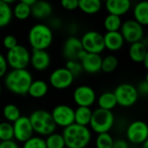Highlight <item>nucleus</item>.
<instances>
[{
  "label": "nucleus",
  "instance_id": "obj_1",
  "mask_svg": "<svg viewBox=\"0 0 148 148\" xmlns=\"http://www.w3.org/2000/svg\"><path fill=\"white\" fill-rule=\"evenodd\" d=\"M32 82V75L27 69H12L4 75V85L7 89L18 95L28 94Z\"/></svg>",
  "mask_w": 148,
  "mask_h": 148
},
{
  "label": "nucleus",
  "instance_id": "obj_2",
  "mask_svg": "<svg viewBox=\"0 0 148 148\" xmlns=\"http://www.w3.org/2000/svg\"><path fill=\"white\" fill-rule=\"evenodd\" d=\"M62 135L68 148L87 147L92 138L91 131L88 127H82L75 123L63 128Z\"/></svg>",
  "mask_w": 148,
  "mask_h": 148
},
{
  "label": "nucleus",
  "instance_id": "obj_3",
  "mask_svg": "<svg viewBox=\"0 0 148 148\" xmlns=\"http://www.w3.org/2000/svg\"><path fill=\"white\" fill-rule=\"evenodd\" d=\"M28 39L33 50H46L53 42V32L49 26L37 23L30 28Z\"/></svg>",
  "mask_w": 148,
  "mask_h": 148
},
{
  "label": "nucleus",
  "instance_id": "obj_4",
  "mask_svg": "<svg viewBox=\"0 0 148 148\" xmlns=\"http://www.w3.org/2000/svg\"><path fill=\"white\" fill-rule=\"evenodd\" d=\"M34 133L42 136H48L55 133L56 126L51 114L43 109L35 110L29 117Z\"/></svg>",
  "mask_w": 148,
  "mask_h": 148
},
{
  "label": "nucleus",
  "instance_id": "obj_5",
  "mask_svg": "<svg viewBox=\"0 0 148 148\" xmlns=\"http://www.w3.org/2000/svg\"><path fill=\"white\" fill-rule=\"evenodd\" d=\"M114 124V115L112 111L97 108L93 111L89 126L97 134L108 133Z\"/></svg>",
  "mask_w": 148,
  "mask_h": 148
},
{
  "label": "nucleus",
  "instance_id": "obj_6",
  "mask_svg": "<svg viewBox=\"0 0 148 148\" xmlns=\"http://www.w3.org/2000/svg\"><path fill=\"white\" fill-rule=\"evenodd\" d=\"M5 59L8 66L12 69H25L30 61V53L27 48L17 44L8 50Z\"/></svg>",
  "mask_w": 148,
  "mask_h": 148
},
{
  "label": "nucleus",
  "instance_id": "obj_7",
  "mask_svg": "<svg viewBox=\"0 0 148 148\" xmlns=\"http://www.w3.org/2000/svg\"><path fill=\"white\" fill-rule=\"evenodd\" d=\"M113 93L116 98L117 105L124 108L134 106L137 102L139 98L137 88L130 83L120 84Z\"/></svg>",
  "mask_w": 148,
  "mask_h": 148
},
{
  "label": "nucleus",
  "instance_id": "obj_8",
  "mask_svg": "<svg viewBox=\"0 0 148 148\" xmlns=\"http://www.w3.org/2000/svg\"><path fill=\"white\" fill-rule=\"evenodd\" d=\"M80 40L82 42V49L87 53L100 55L105 49L103 35L97 31H88L82 36Z\"/></svg>",
  "mask_w": 148,
  "mask_h": 148
},
{
  "label": "nucleus",
  "instance_id": "obj_9",
  "mask_svg": "<svg viewBox=\"0 0 148 148\" xmlns=\"http://www.w3.org/2000/svg\"><path fill=\"white\" fill-rule=\"evenodd\" d=\"M120 32L124 38V41H127L131 44L143 40V26L134 19H129L122 23Z\"/></svg>",
  "mask_w": 148,
  "mask_h": 148
},
{
  "label": "nucleus",
  "instance_id": "obj_10",
  "mask_svg": "<svg viewBox=\"0 0 148 148\" xmlns=\"http://www.w3.org/2000/svg\"><path fill=\"white\" fill-rule=\"evenodd\" d=\"M126 135L133 144L142 145L148 138V127L146 122L142 121H135L130 123L127 128Z\"/></svg>",
  "mask_w": 148,
  "mask_h": 148
},
{
  "label": "nucleus",
  "instance_id": "obj_11",
  "mask_svg": "<svg viewBox=\"0 0 148 148\" xmlns=\"http://www.w3.org/2000/svg\"><path fill=\"white\" fill-rule=\"evenodd\" d=\"M50 114L56 127L65 128L75 123V110L68 105H58Z\"/></svg>",
  "mask_w": 148,
  "mask_h": 148
},
{
  "label": "nucleus",
  "instance_id": "obj_12",
  "mask_svg": "<svg viewBox=\"0 0 148 148\" xmlns=\"http://www.w3.org/2000/svg\"><path fill=\"white\" fill-rule=\"evenodd\" d=\"M73 98L78 107L90 108L96 101V94L91 87L82 85L75 89Z\"/></svg>",
  "mask_w": 148,
  "mask_h": 148
},
{
  "label": "nucleus",
  "instance_id": "obj_13",
  "mask_svg": "<svg viewBox=\"0 0 148 148\" xmlns=\"http://www.w3.org/2000/svg\"><path fill=\"white\" fill-rule=\"evenodd\" d=\"M12 127L14 138L19 142L23 143L33 136L34 131L27 116H21L12 124Z\"/></svg>",
  "mask_w": 148,
  "mask_h": 148
},
{
  "label": "nucleus",
  "instance_id": "obj_14",
  "mask_svg": "<svg viewBox=\"0 0 148 148\" xmlns=\"http://www.w3.org/2000/svg\"><path fill=\"white\" fill-rule=\"evenodd\" d=\"M74 76L66 68L55 69L49 75V83L56 89H66L71 86Z\"/></svg>",
  "mask_w": 148,
  "mask_h": 148
},
{
  "label": "nucleus",
  "instance_id": "obj_15",
  "mask_svg": "<svg viewBox=\"0 0 148 148\" xmlns=\"http://www.w3.org/2000/svg\"><path fill=\"white\" fill-rule=\"evenodd\" d=\"M82 49L81 40L75 36H70L64 42L62 52L68 61H77V56Z\"/></svg>",
  "mask_w": 148,
  "mask_h": 148
},
{
  "label": "nucleus",
  "instance_id": "obj_16",
  "mask_svg": "<svg viewBox=\"0 0 148 148\" xmlns=\"http://www.w3.org/2000/svg\"><path fill=\"white\" fill-rule=\"evenodd\" d=\"M29 62L36 70L44 71L50 64V56L46 50H33Z\"/></svg>",
  "mask_w": 148,
  "mask_h": 148
},
{
  "label": "nucleus",
  "instance_id": "obj_17",
  "mask_svg": "<svg viewBox=\"0 0 148 148\" xmlns=\"http://www.w3.org/2000/svg\"><path fill=\"white\" fill-rule=\"evenodd\" d=\"M131 8L129 0H108L106 2V9L110 15L121 16L125 15Z\"/></svg>",
  "mask_w": 148,
  "mask_h": 148
},
{
  "label": "nucleus",
  "instance_id": "obj_18",
  "mask_svg": "<svg viewBox=\"0 0 148 148\" xmlns=\"http://www.w3.org/2000/svg\"><path fill=\"white\" fill-rule=\"evenodd\" d=\"M102 58L100 55L87 53L84 59L80 62L82 70H85L88 73L95 74L101 70Z\"/></svg>",
  "mask_w": 148,
  "mask_h": 148
},
{
  "label": "nucleus",
  "instance_id": "obj_19",
  "mask_svg": "<svg viewBox=\"0 0 148 148\" xmlns=\"http://www.w3.org/2000/svg\"><path fill=\"white\" fill-rule=\"evenodd\" d=\"M103 40L105 49H108L110 51L120 50L125 42L124 38L120 31L107 32L105 35H103Z\"/></svg>",
  "mask_w": 148,
  "mask_h": 148
},
{
  "label": "nucleus",
  "instance_id": "obj_20",
  "mask_svg": "<svg viewBox=\"0 0 148 148\" xmlns=\"http://www.w3.org/2000/svg\"><path fill=\"white\" fill-rule=\"evenodd\" d=\"M148 55L147 47L146 42L140 41L134 42L129 48V56L134 62H142Z\"/></svg>",
  "mask_w": 148,
  "mask_h": 148
},
{
  "label": "nucleus",
  "instance_id": "obj_21",
  "mask_svg": "<svg viewBox=\"0 0 148 148\" xmlns=\"http://www.w3.org/2000/svg\"><path fill=\"white\" fill-rule=\"evenodd\" d=\"M52 11V5L46 1H36V3L31 6V15L38 19L48 17L50 16Z\"/></svg>",
  "mask_w": 148,
  "mask_h": 148
},
{
  "label": "nucleus",
  "instance_id": "obj_22",
  "mask_svg": "<svg viewBox=\"0 0 148 148\" xmlns=\"http://www.w3.org/2000/svg\"><path fill=\"white\" fill-rule=\"evenodd\" d=\"M49 90V86L46 82L42 80L33 81L29 88L28 94L35 99H40L44 97Z\"/></svg>",
  "mask_w": 148,
  "mask_h": 148
},
{
  "label": "nucleus",
  "instance_id": "obj_23",
  "mask_svg": "<svg viewBox=\"0 0 148 148\" xmlns=\"http://www.w3.org/2000/svg\"><path fill=\"white\" fill-rule=\"evenodd\" d=\"M93 111L90 108L78 107L75 110V123L82 127L89 126Z\"/></svg>",
  "mask_w": 148,
  "mask_h": 148
},
{
  "label": "nucleus",
  "instance_id": "obj_24",
  "mask_svg": "<svg viewBox=\"0 0 148 148\" xmlns=\"http://www.w3.org/2000/svg\"><path fill=\"white\" fill-rule=\"evenodd\" d=\"M134 19L140 25L145 26L148 23V3L142 1L138 3L134 9Z\"/></svg>",
  "mask_w": 148,
  "mask_h": 148
},
{
  "label": "nucleus",
  "instance_id": "obj_25",
  "mask_svg": "<svg viewBox=\"0 0 148 148\" xmlns=\"http://www.w3.org/2000/svg\"><path fill=\"white\" fill-rule=\"evenodd\" d=\"M97 103H98L99 108L108 110V111H112L117 106V101L114 93L109 92V91L102 93L99 96L97 100Z\"/></svg>",
  "mask_w": 148,
  "mask_h": 148
},
{
  "label": "nucleus",
  "instance_id": "obj_26",
  "mask_svg": "<svg viewBox=\"0 0 148 148\" xmlns=\"http://www.w3.org/2000/svg\"><path fill=\"white\" fill-rule=\"evenodd\" d=\"M78 8L86 14H95L101 9V2L99 0H80Z\"/></svg>",
  "mask_w": 148,
  "mask_h": 148
},
{
  "label": "nucleus",
  "instance_id": "obj_27",
  "mask_svg": "<svg viewBox=\"0 0 148 148\" xmlns=\"http://www.w3.org/2000/svg\"><path fill=\"white\" fill-rule=\"evenodd\" d=\"M12 9L9 3L0 0V28L7 26L12 19Z\"/></svg>",
  "mask_w": 148,
  "mask_h": 148
},
{
  "label": "nucleus",
  "instance_id": "obj_28",
  "mask_svg": "<svg viewBox=\"0 0 148 148\" xmlns=\"http://www.w3.org/2000/svg\"><path fill=\"white\" fill-rule=\"evenodd\" d=\"M12 15L18 20H25L31 15V7L21 1L15 5Z\"/></svg>",
  "mask_w": 148,
  "mask_h": 148
},
{
  "label": "nucleus",
  "instance_id": "obj_29",
  "mask_svg": "<svg viewBox=\"0 0 148 148\" xmlns=\"http://www.w3.org/2000/svg\"><path fill=\"white\" fill-rule=\"evenodd\" d=\"M122 25V20L120 16L108 15L104 19V28L108 32L119 31Z\"/></svg>",
  "mask_w": 148,
  "mask_h": 148
},
{
  "label": "nucleus",
  "instance_id": "obj_30",
  "mask_svg": "<svg viewBox=\"0 0 148 148\" xmlns=\"http://www.w3.org/2000/svg\"><path fill=\"white\" fill-rule=\"evenodd\" d=\"M3 114L7 122L14 123L22 115L19 108L14 104H7L3 109Z\"/></svg>",
  "mask_w": 148,
  "mask_h": 148
},
{
  "label": "nucleus",
  "instance_id": "obj_31",
  "mask_svg": "<svg viewBox=\"0 0 148 148\" xmlns=\"http://www.w3.org/2000/svg\"><path fill=\"white\" fill-rule=\"evenodd\" d=\"M44 140L47 148H65L66 147L62 135L57 133L48 135Z\"/></svg>",
  "mask_w": 148,
  "mask_h": 148
},
{
  "label": "nucleus",
  "instance_id": "obj_32",
  "mask_svg": "<svg viewBox=\"0 0 148 148\" xmlns=\"http://www.w3.org/2000/svg\"><path fill=\"white\" fill-rule=\"evenodd\" d=\"M14 133L12 124L7 121L0 122V141H9L13 140Z\"/></svg>",
  "mask_w": 148,
  "mask_h": 148
},
{
  "label": "nucleus",
  "instance_id": "obj_33",
  "mask_svg": "<svg viewBox=\"0 0 148 148\" xmlns=\"http://www.w3.org/2000/svg\"><path fill=\"white\" fill-rule=\"evenodd\" d=\"M114 139L109 133L100 134L95 140L96 148H112L114 144Z\"/></svg>",
  "mask_w": 148,
  "mask_h": 148
},
{
  "label": "nucleus",
  "instance_id": "obj_34",
  "mask_svg": "<svg viewBox=\"0 0 148 148\" xmlns=\"http://www.w3.org/2000/svg\"><path fill=\"white\" fill-rule=\"evenodd\" d=\"M117 66L118 59L114 56H108L105 58H102L101 70H102L105 73H111L116 69Z\"/></svg>",
  "mask_w": 148,
  "mask_h": 148
},
{
  "label": "nucleus",
  "instance_id": "obj_35",
  "mask_svg": "<svg viewBox=\"0 0 148 148\" xmlns=\"http://www.w3.org/2000/svg\"><path fill=\"white\" fill-rule=\"evenodd\" d=\"M23 148H47L44 139L38 136H32L30 139L23 142Z\"/></svg>",
  "mask_w": 148,
  "mask_h": 148
},
{
  "label": "nucleus",
  "instance_id": "obj_36",
  "mask_svg": "<svg viewBox=\"0 0 148 148\" xmlns=\"http://www.w3.org/2000/svg\"><path fill=\"white\" fill-rule=\"evenodd\" d=\"M65 68L72 74L74 78L78 76L82 72V68L81 62H79L78 61H72V60L68 61Z\"/></svg>",
  "mask_w": 148,
  "mask_h": 148
},
{
  "label": "nucleus",
  "instance_id": "obj_37",
  "mask_svg": "<svg viewBox=\"0 0 148 148\" xmlns=\"http://www.w3.org/2000/svg\"><path fill=\"white\" fill-rule=\"evenodd\" d=\"M3 46H4L8 50H10V49L15 48V47L17 45V40H16V38L14 36H12V35H8V36H6L3 38Z\"/></svg>",
  "mask_w": 148,
  "mask_h": 148
},
{
  "label": "nucleus",
  "instance_id": "obj_38",
  "mask_svg": "<svg viewBox=\"0 0 148 148\" xmlns=\"http://www.w3.org/2000/svg\"><path fill=\"white\" fill-rule=\"evenodd\" d=\"M78 0H62L61 4L63 9L68 10H74L78 8Z\"/></svg>",
  "mask_w": 148,
  "mask_h": 148
},
{
  "label": "nucleus",
  "instance_id": "obj_39",
  "mask_svg": "<svg viewBox=\"0 0 148 148\" xmlns=\"http://www.w3.org/2000/svg\"><path fill=\"white\" fill-rule=\"evenodd\" d=\"M7 69H8V64L6 59L2 54H0V78H2L6 75Z\"/></svg>",
  "mask_w": 148,
  "mask_h": 148
},
{
  "label": "nucleus",
  "instance_id": "obj_40",
  "mask_svg": "<svg viewBox=\"0 0 148 148\" xmlns=\"http://www.w3.org/2000/svg\"><path fill=\"white\" fill-rule=\"evenodd\" d=\"M139 95L141 94L143 95H147L148 94V81L147 79L141 82L139 85V88H137Z\"/></svg>",
  "mask_w": 148,
  "mask_h": 148
},
{
  "label": "nucleus",
  "instance_id": "obj_41",
  "mask_svg": "<svg viewBox=\"0 0 148 148\" xmlns=\"http://www.w3.org/2000/svg\"><path fill=\"white\" fill-rule=\"evenodd\" d=\"M112 148H129V145L125 140H117L114 141Z\"/></svg>",
  "mask_w": 148,
  "mask_h": 148
},
{
  "label": "nucleus",
  "instance_id": "obj_42",
  "mask_svg": "<svg viewBox=\"0 0 148 148\" xmlns=\"http://www.w3.org/2000/svg\"><path fill=\"white\" fill-rule=\"evenodd\" d=\"M0 148H20L18 144L14 140L0 142Z\"/></svg>",
  "mask_w": 148,
  "mask_h": 148
},
{
  "label": "nucleus",
  "instance_id": "obj_43",
  "mask_svg": "<svg viewBox=\"0 0 148 148\" xmlns=\"http://www.w3.org/2000/svg\"><path fill=\"white\" fill-rule=\"evenodd\" d=\"M61 24V22L59 19H54L53 22H52V26L55 27V28H58Z\"/></svg>",
  "mask_w": 148,
  "mask_h": 148
},
{
  "label": "nucleus",
  "instance_id": "obj_44",
  "mask_svg": "<svg viewBox=\"0 0 148 148\" xmlns=\"http://www.w3.org/2000/svg\"><path fill=\"white\" fill-rule=\"evenodd\" d=\"M23 2L25 3V4H27V5H29V6H32L35 3H36V0H23Z\"/></svg>",
  "mask_w": 148,
  "mask_h": 148
},
{
  "label": "nucleus",
  "instance_id": "obj_45",
  "mask_svg": "<svg viewBox=\"0 0 148 148\" xmlns=\"http://www.w3.org/2000/svg\"><path fill=\"white\" fill-rule=\"evenodd\" d=\"M143 63H144V65H145V67H146V69H147L148 68V55L145 57V59L143 60V62H142Z\"/></svg>",
  "mask_w": 148,
  "mask_h": 148
},
{
  "label": "nucleus",
  "instance_id": "obj_46",
  "mask_svg": "<svg viewBox=\"0 0 148 148\" xmlns=\"http://www.w3.org/2000/svg\"><path fill=\"white\" fill-rule=\"evenodd\" d=\"M141 147H142L141 148H148V140L145 141V142L142 144V146H141Z\"/></svg>",
  "mask_w": 148,
  "mask_h": 148
},
{
  "label": "nucleus",
  "instance_id": "obj_47",
  "mask_svg": "<svg viewBox=\"0 0 148 148\" xmlns=\"http://www.w3.org/2000/svg\"><path fill=\"white\" fill-rule=\"evenodd\" d=\"M1 92H2V87H1V84H0V95H1Z\"/></svg>",
  "mask_w": 148,
  "mask_h": 148
}]
</instances>
